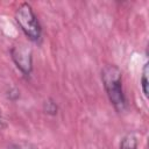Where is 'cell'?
I'll use <instances>...</instances> for the list:
<instances>
[{"label": "cell", "mask_w": 149, "mask_h": 149, "mask_svg": "<svg viewBox=\"0 0 149 149\" xmlns=\"http://www.w3.org/2000/svg\"><path fill=\"white\" fill-rule=\"evenodd\" d=\"M3 127H5V121H3V118H2V115L0 113V129H2Z\"/></svg>", "instance_id": "obj_8"}, {"label": "cell", "mask_w": 149, "mask_h": 149, "mask_svg": "<svg viewBox=\"0 0 149 149\" xmlns=\"http://www.w3.org/2000/svg\"><path fill=\"white\" fill-rule=\"evenodd\" d=\"M148 63H144L143 65V69H142V74H141V79H140V83H141V90H142V93L144 95L146 99H148L149 97V81H148Z\"/></svg>", "instance_id": "obj_4"}, {"label": "cell", "mask_w": 149, "mask_h": 149, "mask_svg": "<svg viewBox=\"0 0 149 149\" xmlns=\"http://www.w3.org/2000/svg\"><path fill=\"white\" fill-rule=\"evenodd\" d=\"M101 81L109 102L118 113L127 109V99L122 86V72L114 64H107L101 70Z\"/></svg>", "instance_id": "obj_1"}, {"label": "cell", "mask_w": 149, "mask_h": 149, "mask_svg": "<svg viewBox=\"0 0 149 149\" xmlns=\"http://www.w3.org/2000/svg\"><path fill=\"white\" fill-rule=\"evenodd\" d=\"M44 111L48 114H56L57 113V105L54 100H47L44 102Z\"/></svg>", "instance_id": "obj_7"}, {"label": "cell", "mask_w": 149, "mask_h": 149, "mask_svg": "<svg viewBox=\"0 0 149 149\" xmlns=\"http://www.w3.org/2000/svg\"><path fill=\"white\" fill-rule=\"evenodd\" d=\"M10 57L16 68L24 74L29 76L33 71V51L24 43L14 44L10 49Z\"/></svg>", "instance_id": "obj_3"}, {"label": "cell", "mask_w": 149, "mask_h": 149, "mask_svg": "<svg viewBox=\"0 0 149 149\" xmlns=\"http://www.w3.org/2000/svg\"><path fill=\"white\" fill-rule=\"evenodd\" d=\"M8 149H37V147L29 141H16L9 146Z\"/></svg>", "instance_id": "obj_6"}, {"label": "cell", "mask_w": 149, "mask_h": 149, "mask_svg": "<svg viewBox=\"0 0 149 149\" xmlns=\"http://www.w3.org/2000/svg\"><path fill=\"white\" fill-rule=\"evenodd\" d=\"M15 21L24 35L34 42H37L42 35V28L33 7L28 2H22L15 10Z\"/></svg>", "instance_id": "obj_2"}, {"label": "cell", "mask_w": 149, "mask_h": 149, "mask_svg": "<svg viewBox=\"0 0 149 149\" xmlns=\"http://www.w3.org/2000/svg\"><path fill=\"white\" fill-rule=\"evenodd\" d=\"M120 149H137V139L134 134H127L120 142Z\"/></svg>", "instance_id": "obj_5"}]
</instances>
